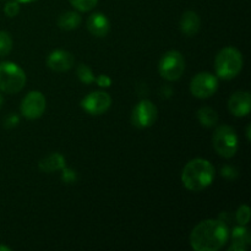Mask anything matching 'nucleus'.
Returning <instances> with one entry per match:
<instances>
[{
    "instance_id": "nucleus-1",
    "label": "nucleus",
    "mask_w": 251,
    "mask_h": 251,
    "mask_svg": "<svg viewBox=\"0 0 251 251\" xmlns=\"http://www.w3.org/2000/svg\"><path fill=\"white\" fill-rule=\"evenodd\" d=\"M229 238L227 225L220 220H206L199 223L190 234V245L196 251H217Z\"/></svg>"
},
{
    "instance_id": "nucleus-2",
    "label": "nucleus",
    "mask_w": 251,
    "mask_h": 251,
    "mask_svg": "<svg viewBox=\"0 0 251 251\" xmlns=\"http://www.w3.org/2000/svg\"><path fill=\"white\" fill-rule=\"evenodd\" d=\"M215 179V167L202 158L191 159L184 167L181 181L188 190L199 193L212 184Z\"/></svg>"
},
{
    "instance_id": "nucleus-3",
    "label": "nucleus",
    "mask_w": 251,
    "mask_h": 251,
    "mask_svg": "<svg viewBox=\"0 0 251 251\" xmlns=\"http://www.w3.org/2000/svg\"><path fill=\"white\" fill-rule=\"evenodd\" d=\"M217 75L223 80H232L243 69V56L238 49L227 47L217 54L215 60Z\"/></svg>"
},
{
    "instance_id": "nucleus-4",
    "label": "nucleus",
    "mask_w": 251,
    "mask_h": 251,
    "mask_svg": "<svg viewBox=\"0 0 251 251\" xmlns=\"http://www.w3.org/2000/svg\"><path fill=\"white\" fill-rule=\"evenodd\" d=\"M26 85V74L19 65L10 61L0 63V91L17 93Z\"/></svg>"
},
{
    "instance_id": "nucleus-5",
    "label": "nucleus",
    "mask_w": 251,
    "mask_h": 251,
    "mask_svg": "<svg viewBox=\"0 0 251 251\" xmlns=\"http://www.w3.org/2000/svg\"><path fill=\"white\" fill-rule=\"evenodd\" d=\"M212 144L220 156L232 158L238 151L237 132L229 125H221L213 132Z\"/></svg>"
},
{
    "instance_id": "nucleus-6",
    "label": "nucleus",
    "mask_w": 251,
    "mask_h": 251,
    "mask_svg": "<svg viewBox=\"0 0 251 251\" xmlns=\"http://www.w3.org/2000/svg\"><path fill=\"white\" fill-rule=\"evenodd\" d=\"M185 70V60L181 53L176 50L167 51L159 61V74L168 81H176L181 77Z\"/></svg>"
},
{
    "instance_id": "nucleus-7",
    "label": "nucleus",
    "mask_w": 251,
    "mask_h": 251,
    "mask_svg": "<svg viewBox=\"0 0 251 251\" xmlns=\"http://www.w3.org/2000/svg\"><path fill=\"white\" fill-rule=\"evenodd\" d=\"M218 88V80L210 73H200L191 80L190 92L200 100H206L216 93Z\"/></svg>"
},
{
    "instance_id": "nucleus-8",
    "label": "nucleus",
    "mask_w": 251,
    "mask_h": 251,
    "mask_svg": "<svg viewBox=\"0 0 251 251\" xmlns=\"http://www.w3.org/2000/svg\"><path fill=\"white\" fill-rule=\"evenodd\" d=\"M157 108L151 100H144L136 104L131 114L132 124L140 129H145L154 124L157 119Z\"/></svg>"
},
{
    "instance_id": "nucleus-9",
    "label": "nucleus",
    "mask_w": 251,
    "mask_h": 251,
    "mask_svg": "<svg viewBox=\"0 0 251 251\" xmlns=\"http://www.w3.org/2000/svg\"><path fill=\"white\" fill-rule=\"evenodd\" d=\"M47 107L46 97L39 91H32L22 100L21 113L29 120L38 119L42 117Z\"/></svg>"
},
{
    "instance_id": "nucleus-10",
    "label": "nucleus",
    "mask_w": 251,
    "mask_h": 251,
    "mask_svg": "<svg viewBox=\"0 0 251 251\" xmlns=\"http://www.w3.org/2000/svg\"><path fill=\"white\" fill-rule=\"evenodd\" d=\"M112 104V98L108 93L102 92V91H95L91 92L90 95L86 96L81 102L83 109L92 115L103 114L109 109Z\"/></svg>"
},
{
    "instance_id": "nucleus-11",
    "label": "nucleus",
    "mask_w": 251,
    "mask_h": 251,
    "mask_svg": "<svg viewBox=\"0 0 251 251\" xmlns=\"http://www.w3.org/2000/svg\"><path fill=\"white\" fill-rule=\"evenodd\" d=\"M229 112L235 117H245L250 113L251 98L247 91H238L228 100Z\"/></svg>"
},
{
    "instance_id": "nucleus-12",
    "label": "nucleus",
    "mask_w": 251,
    "mask_h": 251,
    "mask_svg": "<svg viewBox=\"0 0 251 251\" xmlns=\"http://www.w3.org/2000/svg\"><path fill=\"white\" fill-rule=\"evenodd\" d=\"M74 61L75 60H74L73 54L63 50V49L51 51L47 59V64L49 68L56 73H64V71L70 70L74 65Z\"/></svg>"
},
{
    "instance_id": "nucleus-13",
    "label": "nucleus",
    "mask_w": 251,
    "mask_h": 251,
    "mask_svg": "<svg viewBox=\"0 0 251 251\" xmlns=\"http://www.w3.org/2000/svg\"><path fill=\"white\" fill-rule=\"evenodd\" d=\"M87 28L93 36L96 37H105L109 32L110 24L107 16L100 12H95L91 15L87 20Z\"/></svg>"
},
{
    "instance_id": "nucleus-14",
    "label": "nucleus",
    "mask_w": 251,
    "mask_h": 251,
    "mask_svg": "<svg viewBox=\"0 0 251 251\" xmlns=\"http://www.w3.org/2000/svg\"><path fill=\"white\" fill-rule=\"evenodd\" d=\"M200 17L196 12L186 11L180 19V29L185 36L193 37L200 29Z\"/></svg>"
},
{
    "instance_id": "nucleus-15",
    "label": "nucleus",
    "mask_w": 251,
    "mask_h": 251,
    "mask_svg": "<svg viewBox=\"0 0 251 251\" xmlns=\"http://www.w3.org/2000/svg\"><path fill=\"white\" fill-rule=\"evenodd\" d=\"M65 167V158L60 153H51L39 162V169L46 173L60 171Z\"/></svg>"
},
{
    "instance_id": "nucleus-16",
    "label": "nucleus",
    "mask_w": 251,
    "mask_h": 251,
    "mask_svg": "<svg viewBox=\"0 0 251 251\" xmlns=\"http://www.w3.org/2000/svg\"><path fill=\"white\" fill-rule=\"evenodd\" d=\"M233 245L230 247V251H244L247 249V245L250 243V234L248 232V229H245L244 227L235 228L234 232H233Z\"/></svg>"
},
{
    "instance_id": "nucleus-17",
    "label": "nucleus",
    "mask_w": 251,
    "mask_h": 251,
    "mask_svg": "<svg viewBox=\"0 0 251 251\" xmlns=\"http://www.w3.org/2000/svg\"><path fill=\"white\" fill-rule=\"evenodd\" d=\"M81 24V16L77 12L74 11H66L64 14H61L59 16L58 20V26L61 29H65V31H71V29H75L80 26Z\"/></svg>"
},
{
    "instance_id": "nucleus-18",
    "label": "nucleus",
    "mask_w": 251,
    "mask_h": 251,
    "mask_svg": "<svg viewBox=\"0 0 251 251\" xmlns=\"http://www.w3.org/2000/svg\"><path fill=\"white\" fill-rule=\"evenodd\" d=\"M198 119L201 125L206 127H212L217 124L218 122V115L215 109L210 107H203L199 109L198 112Z\"/></svg>"
},
{
    "instance_id": "nucleus-19",
    "label": "nucleus",
    "mask_w": 251,
    "mask_h": 251,
    "mask_svg": "<svg viewBox=\"0 0 251 251\" xmlns=\"http://www.w3.org/2000/svg\"><path fill=\"white\" fill-rule=\"evenodd\" d=\"M12 49V39L5 31H0V58L9 55Z\"/></svg>"
},
{
    "instance_id": "nucleus-20",
    "label": "nucleus",
    "mask_w": 251,
    "mask_h": 251,
    "mask_svg": "<svg viewBox=\"0 0 251 251\" xmlns=\"http://www.w3.org/2000/svg\"><path fill=\"white\" fill-rule=\"evenodd\" d=\"M70 4L75 7L78 11H91L92 9H95V6L97 5L98 0H69Z\"/></svg>"
},
{
    "instance_id": "nucleus-21",
    "label": "nucleus",
    "mask_w": 251,
    "mask_h": 251,
    "mask_svg": "<svg viewBox=\"0 0 251 251\" xmlns=\"http://www.w3.org/2000/svg\"><path fill=\"white\" fill-rule=\"evenodd\" d=\"M77 76L83 83H92L95 81V75H93L92 70L88 68L85 64H81L77 68Z\"/></svg>"
},
{
    "instance_id": "nucleus-22",
    "label": "nucleus",
    "mask_w": 251,
    "mask_h": 251,
    "mask_svg": "<svg viewBox=\"0 0 251 251\" xmlns=\"http://www.w3.org/2000/svg\"><path fill=\"white\" fill-rule=\"evenodd\" d=\"M237 221L240 226H247L250 221V208L249 206L243 205L237 211Z\"/></svg>"
},
{
    "instance_id": "nucleus-23",
    "label": "nucleus",
    "mask_w": 251,
    "mask_h": 251,
    "mask_svg": "<svg viewBox=\"0 0 251 251\" xmlns=\"http://www.w3.org/2000/svg\"><path fill=\"white\" fill-rule=\"evenodd\" d=\"M20 11V6L19 2L17 1H9L4 7V12L9 17H15Z\"/></svg>"
},
{
    "instance_id": "nucleus-24",
    "label": "nucleus",
    "mask_w": 251,
    "mask_h": 251,
    "mask_svg": "<svg viewBox=\"0 0 251 251\" xmlns=\"http://www.w3.org/2000/svg\"><path fill=\"white\" fill-rule=\"evenodd\" d=\"M96 82L100 86V87H109L110 83H112V80L108 77L107 75H100L98 76L97 78H95Z\"/></svg>"
},
{
    "instance_id": "nucleus-25",
    "label": "nucleus",
    "mask_w": 251,
    "mask_h": 251,
    "mask_svg": "<svg viewBox=\"0 0 251 251\" xmlns=\"http://www.w3.org/2000/svg\"><path fill=\"white\" fill-rule=\"evenodd\" d=\"M63 179L65 181H68V183H71L75 179V174H73V172L69 171V169H65L63 174Z\"/></svg>"
},
{
    "instance_id": "nucleus-26",
    "label": "nucleus",
    "mask_w": 251,
    "mask_h": 251,
    "mask_svg": "<svg viewBox=\"0 0 251 251\" xmlns=\"http://www.w3.org/2000/svg\"><path fill=\"white\" fill-rule=\"evenodd\" d=\"M0 250H2V251H10L11 249H10V248H7V247H4V245H0Z\"/></svg>"
},
{
    "instance_id": "nucleus-27",
    "label": "nucleus",
    "mask_w": 251,
    "mask_h": 251,
    "mask_svg": "<svg viewBox=\"0 0 251 251\" xmlns=\"http://www.w3.org/2000/svg\"><path fill=\"white\" fill-rule=\"evenodd\" d=\"M17 2H32V1H36V0H15Z\"/></svg>"
},
{
    "instance_id": "nucleus-28",
    "label": "nucleus",
    "mask_w": 251,
    "mask_h": 251,
    "mask_svg": "<svg viewBox=\"0 0 251 251\" xmlns=\"http://www.w3.org/2000/svg\"><path fill=\"white\" fill-rule=\"evenodd\" d=\"M250 125L249 126H248V129H247V136H248V140H250Z\"/></svg>"
},
{
    "instance_id": "nucleus-29",
    "label": "nucleus",
    "mask_w": 251,
    "mask_h": 251,
    "mask_svg": "<svg viewBox=\"0 0 251 251\" xmlns=\"http://www.w3.org/2000/svg\"><path fill=\"white\" fill-rule=\"evenodd\" d=\"M2 102H4V100H2L1 95H0V108H1V105H2Z\"/></svg>"
}]
</instances>
